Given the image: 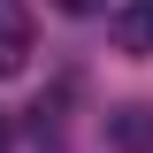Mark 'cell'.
<instances>
[{"mask_svg": "<svg viewBox=\"0 0 153 153\" xmlns=\"http://www.w3.org/2000/svg\"><path fill=\"white\" fill-rule=\"evenodd\" d=\"M23 61H31V8L0 0V76H23Z\"/></svg>", "mask_w": 153, "mask_h": 153, "instance_id": "6da1fadb", "label": "cell"}, {"mask_svg": "<svg viewBox=\"0 0 153 153\" xmlns=\"http://www.w3.org/2000/svg\"><path fill=\"white\" fill-rule=\"evenodd\" d=\"M107 31H115V54H138V61H146L153 54V0H123Z\"/></svg>", "mask_w": 153, "mask_h": 153, "instance_id": "7a4b0ae2", "label": "cell"}, {"mask_svg": "<svg viewBox=\"0 0 153 153\" xmlns=\"http://www.w3.org/2000/svg\"><path fill=\"white\" fill-rule=\"evenodd\" d=\"M107 146L115 153H153V107H115L107 115Z\"/></svg>", "mask_w": 153, "mask_h": 153, "instance_id": "3957f363", "label": "cell"}, {"mask_svg": "<svg viewBox=\"0 0 153 153\" xmlns=\"http://www.w3.org/2000/svg\"><path fill=\"white\" fill-rule=\"evenodd\" d=\"M61 16H100V8H107V0H54Z\"/></svg>", "mask_w": 153, "mask_h": 153, "instance_id": "277c9868", "label": "cell"}, {"mask_svg": "<svg viewBox=\"0 0 153 153\" xmlns=\"http://www.w3.org/2000/svg\"><path fill=\"white\" fill-rule=\"evenodd\" d=\"M8 138H16V123H8V115H0V153H8Z\"/></svg>", "mask_w": 153, "mask_h": 153, "instance_id": "5b68a950", "label": "cell"}]
</instances>
